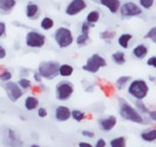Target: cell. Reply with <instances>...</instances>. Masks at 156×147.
I'll return each instance as SVG.
<instances>
[{"label": "cell", "instance_id": "60d3db41", "mask_svg": "<svg viewBox=\"0 0 156 147\" xmlns=\"http://www.w3.org/2000/svg\"><path fill=\"white\" fill-rule=\"evenodd\" d=\"M6 55H7L6 48H5L4 46H1V45H0V60H4V58L6 57Z\"/></svg>", "mask_w": 156, "mask_h": 147}, {"label": "cell", "instance_id": "cb8c5ba5", "mask_svg": "<svg viewBox=\"0 0 156 147\" xmlns=\"http://www.w3.org/2000/svg\"><path fill=\"white\" fill-rule=\"evenodd\" d=\"M54 27V20L49 16H45L41 21H40V28L42 31H51Z\"/></svg>", "mask_w": 156, "mask_h": 147}, {"label": "cell", "instance_id": "e0dca14e", "mask_svg": "<svg viewBox=\"0 0 156 147\" xmlns=\"http://www.w3.org/2000/svg\"><path fill=\"white\" fill-rule=\"evenodd\" d=\"M141 139L146 142H155L156 141V129L154 127H149L146 129L144 131L141 132L140 134Z\"/></svg>", "mask_w": 156, "mask_h": 147}, {"label": "cell", "instance_id": "ac0fdd59", "mask_svg": "<svg viewBox=\"0 0 156 147\" xmlns=\"http://www.w3.org/2000/svg\"><path fill=\"white\" fill-rule=\"evenodd\" d=\"M23 106L27 111H34L39 108V99L35 96H27L23 102Z\"/></svg>", "mask_w": 156, "mask_h": 147}, {"label": "cell", "instance_id": "836d02e7", "mask_svg": "<svg viewBox=\"0 0 156 147\" xmlns=\"http://www.w3.org/2000/svg\"><path fill=\"white\" fill-rule=\"evenodd\" d=\"M92 27H93L92 25H89L87 21H83L82 25H81V33L82 34H89V31H90Z\"/></svg>", "mask_w": 156, "mask_h": 147}, {"label": "cell", "instance_id": "30bf717a", "mask_svg": "<svg viewBox=\"0 0 156 147\" xmlns=\"http://www.w3.org/2000/svg\"><path fill=\"white\" fill-rule=\"evenodd\" d=\"M87 8L86 0H72L65 8V13L68 16H75Z\"/></svg>", "mask_w": 156, "mask_h": 147}, {"label": "cell", "instance_id": "5bb4252c", "mask_svg": "<svg viewBox=\"0 0 156 147\" xmlns=\"http://www.w3.org/2000/svg\"><path fill=\"white\" fill-rule=\"evenodd\" d=\"M96 2L105 6L112 14H116L120 11V7H121V1L120 0H96Z\"/></svg>", "mask_w": 156, "mask_h": 147}, {"label": "cell", "instance_id": "ffe728a7", "mask_svg": "<svg viewBox=\"0 0 156 147\" xmlns=\"http://www.w3.org/2000/svg\"><path fill=\"white\" fill-rule=\"evenodd\" d=\"M100 19H101V13H100V11H98V9H93V11H90L86 16V20L87 22L89 23V25H92L94 26L95 23H98L100 21Z\"/></svg>", "mask_w": 156, "mask_h": 147}, {"label": "cell", "instance_id": "2e32d148", "mask_svg": "<svg viewBox=\"0 0 156 147\" xmlns=\"http://www.w3.org/2000/svg\"><path fill=\"white\" fill-rule=\"evenodd\" d=\"M16 6V0H0V13L8 14Z\"/></svg>", "mask_w": 156, "mask_h": 147}, {"label": "cell", "instance_id": "4316f807", "mask_svg": "<svg viewBox=\"0 0 156 147\" xmlns=\"http://www.w3.org/2000/svg\"><path fill=\"white\" fill-rule=\"evenodd\" d=\"M135 109L140 112L142 116H143V115H148L149 111H150V110L147 108V105L143 103V101H136L135 102Z\"/></svg>", "mask_w": 156, "mask_h": 147}, {"label": "cell", "instance_id": "5b68a950", "mask_svg": "<svg viewBox=\"0 0 156 147\" xmlns=\"http://www.w3.org/2000/svg\"><path fill=\"white\" fill-rule=\"evenodd\" d=\"M107 65V61L105 57H102L100 54H93L90 57L87 58L86 63L82 65V70L90 74H96L101 68H105Z\"/></svg>", "mask_w": 156, "mask_h": 147}, {"label": "cell", "instance_id": "7a4b0ae2", "mask_svg": "<svg viewBox=\"0 0 156 147\" xmlns=\"http://www.w3.org/2000/svg\"><path fill=\"white\" fill-rule=\"evenodd\" d=\"M128 95L135 98L136 101H143L149 92V85L144 79H133L130 81V83L128 84Z\"/></svg>", "mask_w": 156, "mask_h": 147}, {"label": "cell", "instance_id": "d6986e66", "mask_svg": "<svg viewBox=\"0 0 156 147\" xmlns=\"http://www.w3.org/2000/svg\"><path fill=\"white\" fill-rule=\"evenodd\" d=\"M132 39H133V35H132L130 33H123V34H121V35L119 36L117 43L120 45L121 48L128 49V48H129V42L132 41Z\"/></svg>", "mask_w": 156, "mask_h": 147}, {"label": "cell", "instance_id": "277c9868", "mask_svg": "<svg viewBox=\"0 0 156 147\" xmlns=\"http://www.w3.org/2000/svg\"><path fill=\"white\" fill-rule=\"evenodd\" d=\"M60 63L58 61H42L38 67V72L44 79H54L59 76Z\"/></svg>", "mask_w": 156, "mask_h": 147}, {"label": "cell", "instance_id": "603a6c76", "mask_svg": "<svg viewBox=\"0 0 156 147\" xmlns=\"http://www.w3.org/2000/svg\"><path fill=\"white\" fill-rule=\"evenodd\" d=\"M109 147H127V138L123 135H120L110 139Z\"/></svg>", "mask_w": 156, "mask_h": 147}, {"label": "cell", "instance_id": "b9f144b4", "mask_svg": "<svg viewBox=\"0 0 156 147\" xmlns=\"http://www.w3.org/2000/svg\"><path fill=\"white\" fill-rule=\"evenodd\" d=\"M33 78H34V81L37 82V83H41V81H42V77L40 76V74L38 71H35V72H33Z\"/></svg>", "mask_w": 156, "mask_h": 147}, {"label": "cell", "instance_id": "f1b7e54d", "mask_svg": "<svg viewBox=\"0 0 156 147\" xmlns=\"http://www.w3.org/2000/svg\"><path fill=\"white\" fill-rule=\"evenodd\" d=\"M88 41H89V34H82L81 33L76 38V45L79 47H83L88 43Z\"/></svg>", "mask_w": 156, "mask_h": 147}, {"label": "cell", "instance_id": "ba28073f", "mask_svg": "<svg viewBox=\"0 0 156 147\" xmlns=\"http://www.w3.org/2000/svg\"><path fill=\"white\" fill-rule=\"evenodd\" d=\"M119 12H120V15L122 16V18H133V16L141 15L143 9L136 2L126 1L123 4H121V7H120Z\"/></svg>", "mask_w": 156, "mask_h": 147}, {"label": "cell", "instance_id": "4dcf8cb0", "mask_svg": "<svg viewBox=\"0 0 156 147\" xmlns=\"http://www.w3.org/2000/svg\"><path fill=\"white\" fill-rule=\"evenodd\" d=\"M12 72L9 71V70H2L1 72H0V81L1 82H9V81H12Z\"/></svg>", "mask_w": 156, "mask_h": 147}, {"label": "cell", "instance_id": "f546056e", "mask_svg": "<svg viewBox=\"0 0 156 147\" xmlns=\"http://www.w3.org/2000/svg\"><path fill=\"white\" fill-rule=\"evenodd\" d=\"M115 32H112V31H105L100 33V39L105 40V41H110L115 38Z\"/></svg>", "mask_w": 156, "mask_h": 147}, {"label": "cell", "instance_id": "e575fe53", "mask_svg": "<svg viewBox=\"0 0 156 147\" xmlns=\"http://www.w3.org/2000/svg\"><path fill=\"white\" fill-rule=\"evenodd\" d=\"M37 113H38V117H40V118H46V117L48 116V111H47V109L42 108V106H39V108H38Z\"/></svg>", "mask_w": 156, "mask_h": 147}, {"label": "cell", "instance_id": "4fadbf2b", "mask_svg": "<svg viewBox=\"0 0 156 147\" xmlns=\"http://www.w3.org/2000/svg\"><path fill=\"white\" fill-rule=\"evenodd\" d=\"M25 14H26V18H28L30 20L38 19V16L40 15V6L33 1L27 2L26 7H25Z\"/></svg>", "mask_w": 156, "mask_h": 147}, {"label": "cell", "instance_id": "d590c367", "mask_svg": "<svg viewBox=\"0 0 156 147\" xmlns=\"http://www.w3.org/2000/svg\"><path fill=\"white\" fill-rule=\"evenodd\" d=\"M81 134H82V137L88 138V139H93L94 137H95V133H94L93 131H89V130H83V131H81Z\"/></svg>", "mask_w": 156, "mask_h": 147}, {"label": "cell", "instance_id": "484cf974", "mask_svg": "<svg viewBox=\"0 0 156 147\" xmlns=\"http://www.w3.org/2000/svg\"><path fill=\"white\" fill-rule=\"evenodd\" d=\"M70 118H73L76 123H81L85 118H86V113L81 110H72V115H70Z\"/></svg>", "mask_w": 156, "mask_h": 147}, {"label": "cell", "instance_id": "83f0119b", "mask_svg": "<svg viewBox=\"0 0 156 147\" xmlns=\"http://www.w3.org/2000/svg\"><path fill=\"white\" fill-rule=\"evenodd\" d=\"M16 83H18V85H19L23 90H27V89H30V88L32 86V82L26 77L19 78V79L16 81Z\"/></svg>", "mask_w": 156, "mask_h": 147}, {"label": "cell", "instance_id": "44dd1931", "mask_svg": "<svg viewBox=\"0 0 156 147\" xmlns=\"http://www.w3.org/2000/svg\"><path fill=\"white\" fill-rule=\"evenodd\" d=\"M73 72H74V68L70 64H67V63L60 64L59 76H61V77H70L73 75Z\"/></svg>", "mask_w": 156, "mask_h": 147}, {"label": "cell", "instance_id": "1f68e13d", "mask_svg": "<svg viewBox=\"0 0 156 147\" xmlns=\"http://www.w3.org/2000/svg\"><path fill=\"white\" fill-rule=\"evenodd\" d=\"M155 0H139V6L142 9H150L154 6Z\"/></svg>", "mask_w": 156, "mask_h": 147}, {"label": "cell", "instance_id": "8992f818", "mask_svg": "<svg viewBox=\"0 0 156 147\" xmlns=\"http://www.w3.org/2000/svg\"><path fill=\"white\" fill-rule=\"evenodd\" d=\"M74 92V85L68 81H61L55 86V98L59 102L68 101L73 96Z\"/></svg>", "mask_w": 156, "mask_h": 147}, {"label": "cell", "instance_id": "7402d4cb", "mask_svg": "<svg viewBox=\"0 0 156 147\" xmlns=\"http://www.w3.org/2000/svg\"><path fill=\"white\" fill-rule=\"evenodd\" d=\"M112 61L117 64V65H123L127 61V58H126V54L123 52H121V50H117L115 53H113L112 54Z\"/></svg>", "mask_w": 156, "mask_h": 147}, {"label": "cell", "instance_id": "8d00e7d4", "mask_svg": "<svg viewBox=\"0 0 156 147\" xmlns=\"http://www.w3.org/2000/svg\"><path fill=\"white\" fill-rule=\"evenodd\" d=\"M6 35V23L0 21V38H4Z\"/></svg>", "mask_w": 156, "mask_h": 147}, {"label": "cell", "instance_id": "ee69618b", "mask_svg": "<svg viewBox=\"0 0 156 147\" xmlns=\"http://www.w3.org/2000/svg\"><path fill=\"white\" fill-rule=\"evenodd\" d=\"M30 147H41V146H40V145H38V144H32Z\"/></svg>", "mask_w": 156, "mask_h": 147}, {"label": "cell", "instance_id": "9c48e42d", "mask_svg": "<svg viewBox=\"0 0 156 147\" xmlns=\"http://www.w3.org/2000/svg\"><path fill=\"white\" fill-rule=\"evenodd\" d=\"M4 90L7 95L8 99L13 103L18 102L23 96V90L18 85L16 82H12V81L6 82L4 85Z\"/></svg>", "mask_w": 156, "mask_h": 147}, {"label": "cell", "instance_id": "ab89813d", "mask_svg": "<svg viewBox=\"0 0 156 147\" xmlns=\"http://www.w3.org/2000/svg\"><path fill=\"white\" fill-rule=\"evenodd\" d=\"M148 117L151 122L156 123V110H150L148 113Z\"/></svg>", "mask_w": 156, "mask_h": 147}, {"label": "cell", "instance_id": "7bdbcfd3", "mask_svg": "<svg viewBox=\"0 0 156 147\" xmlns=\"http://www.w3.org/2000/svg\"><path fill=\"white\" fill-rule=\"evenodd\" d=\"M78 147H93V145L90 142H88V141H80Z\"/></svg>", "mask_w": 156, "mask_h": 147}, {"label": "cell", "instance_id": "7c38bea8", "mask_svg": "<svg viewBox=\"0 0 156 147\" xmlns=\"http://www.w3.org/2000/svg\"><path fill=\"white\" fill-rule=\"evenodd\" d=\"M70 115H72V110L66 105H59L54 110V118L56 122L63 123L69 120Z\"/></svg>", "mask_w": 156, "mask_h": 147}, {"label": "cell", "instance_id": "d4e9b609", "mask_svg": "<svg viewBox=\"0 0 156 147\" xmlns=\"http://www.w3.org/2000/svg\"><path fill=\"white\" fill-rule=\"evenodd\" d=\"M130 81H132V77L130 76H120V77L116 79V82H115V85H116L117 89H123L125 86L130 83Z\"/></svg>", "mask_w": 156, "mask_h": 147}, {"label": "cell", "instance_id": "d6a6232c", "mask_svg": "<svg viewBox=\"0 0 156 147\" xmlns=\"http://www.w3.org/2000/svg\"><path fill=\"white\" fill-rule=\"evenodd\" d=\"M144 39H148V40H150L151 42L156 43V27H153V28H150V29L147 32V34L144 35Z\"/></svg>", "mask_w": 156, "mask_h": 147}, {"label": "cell", "instance_id": "f35d334b", "mask_svg": "<svg viewBox=\"0 0 156 147\" xmlns=\"http://www.w3.org/2000/svg\"><path fill=\"white\" fill-rule=\"evenodd\" d=\"M147 65L148 67H153V68H156V56H151L147 60Z\"/></svg>", "mask_w": 156, "mask_h": 147}, {"label": "cell", "instance_id": "52a82bcc", "mask_svg": "<svg viewBox=\"0 0 156 147\" xmlns=\"http://www.w3.org/2000/svg\"><path fill=\"white\" fill-rule=\"evenodd\" d=\"M25 43L30 48L40 49L46 45V36L38 31H30L25 36Z\"/></svg>", "mask_w": 156, "mask_h": 147}, {"label": "cell", "instance_id": "6da1fadb", "mask_svg": "<svg viewBox=\"0 0 156 147\" xmlns=\"http://www.w3.org/2000/svg\"><path fill=\"white\" fill-rule=\"evenodd\" d=\"M119 115L123 120L130 122V123L140 125L147 123L144 120V117L135 109V106L130 105L126 99H122V98L119 99Z\"/></svg>", "mask_w": 156, "mask_h": 147}, {"label": "cell", "instance_id": "3957f363", "mask_svg": "<svg viewBox=\"0 0 156 147\" xmlns=\"http://www.w3.org/2000/svg\"><path fill=\"white\" fill-rule=\"evenodd\" d=\"M54 40L56 46L61 49H66L73 45L74 36L69 28L67 27H58L54 32Z\"/></svg>", "mask_w": 156, "mask_h": 147}, {"label": "cell", "instance_id": "74e56055", "mask_svg": "<svg viewBox=\"0 0 156 147\" xmlns=\"http://www.w3.org/2000/svg\"><path fill=\"white\" fill-rule=\"evenodd\" d=\"M106 146H107V141L105 139H102V138L96 140L95 145H93V147H106Z\"/></svg>", "mask_w": 156, "mask_h": 147}, {"label": "cell", "instance_id": "9a60e30c", "mask_svg": "<svg viewBox=\"0 0 156 147\" xmlns=\"http://www.w3.org/2000/svg\"><path fill=\"white\" fill-rule=\"evenodd\" d=\"M148 47L146 46L144 43H139L137 46L134 47L133 52H132V54L135 58H137V60H142V58H144L147 55H148Z\"/></svg>", "mask_w": 156, "mask_h": 147}, {"label": "cell", "instance_id": "8fae6325", "mask_svg": "<svg viewBox=\"0 0 156 147\" xmlns=\"http://www.w3.org/2000/svg\"><path fill=\"white\" fill-rule=\"evenodd\" d=\"M117 124V119L115 116H108L100 118L98 120V125L102 132H110Z\"/></svg>", "mask_w": 156, "mask_h": 147}]
</instances>
